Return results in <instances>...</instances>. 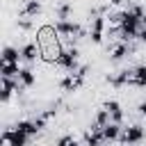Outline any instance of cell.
Listing matches in <instances>:
<instances>
[{
  "instance_id": "1",
  "label": "cell",
  "mask_w": 146,
  "mask_h": 146,
  "mask_svg": "<svg viewBox=\"0 0 146 146\" xmlns=\"http://www.w3.org/2000/svg\"><path fill=\"white\" fill-rule=\"evenodd\" d=\"M36 46H39V55L43 62H55L59 59V55L64 52L62 50V41H59V32L55 25H41L36 30Z\"/></svg>"
},
{
  "instance_id": "2",
  "label": "cell",
  "mask_w": 146,
  "mask_h": 146,
  "mask_svg": "<svg viewBox=\"0 0 146 146\" xmlns=\"http://www.w3.org/2000/svg\"><path fill=\"white\" fill-rule=\"evenodd\" d=\"M139 23H141V18H137L132 11H125V18L121 23V39L128 41L130 36H135L139 32Z\"/></svg>"
},
{
  "instance_id": "3",
  "label": "cell",
  "mask_w": 146,
  "mask_h": 146,
  "mask_svg": "<svg viewBox=\"0 0 146 146\" xmlns=\"http://www.w3.org/2000/svg\"><path fill=\"white\" fill-rule=\"evenodd\" d=\"M57 64H59V66H64L66 71H75V68H78V50H75V48H71L68 52H62V55H59V59H57Z\"/></svg>"
},
{
  "instance_id": "4",
  "label": "cell",
  "mask_w": 146,
  "mask_h": 146,
  "mask_svg": "<svg viewBox=\"0 0 146 146\" xmlns=\"http://www.w3.org/2000/svg\"><path fill=\"white\" fill-rule=\"evenodd\" d=\"M2 139H5L9 146H25V144H27V135L21 132V130H5Z\"/></svg>"
},
{
  "instance_id": "5",
  "label": "cell",
  "mask_w": 146,
  "mask_h": 146,
  "mask_svg": "<svg viewBox=\"0 0 146 146\" xmlns=\"http://www.w3.org/2000/svg\"><path fill=\"white\" fill-rule=\"evenodd\" d=\"M141 137H144L141 125H130V128L121 135V139H123L125 144H137V141H141Z\"/></svg>"
},
{
  "instance_id": "6",
  "label": "cell",
  "mask_w": 146,
  "mask_h": 146,
  "mask_svg": "<svg viewBox=\"0 0 146 146\" xmlns=\"http://www.w3.org/2000/svg\"><path fill=\"white\" fill-rule=\"evenodd\" d=\"M105 110L110 112V116H112V123H121V119H123V112H121V105H119L116 100H107V103H105Z\"/></svg>"
},
{
  "instance_id": "7",
  "label": "cell",
  "mask_w": 146,
  "mask_h": 146,
  "mask_svg": "<svg viewBox=\"0 0 146 146\" xmlns=\"http://www.w3.org/2000/svg\"><path fill=\"white\" fill-rule=\"evenodd\" d=\"M55 27H57V32H59V34H82L80 25H75V23H68V21H59Z\"/></svg>"
},
{
  "instance_id": "8",
  "label": "cell",
  "mask_w": 146,
  "mask_h": 146,
  "mask_svg": "<svg viewBox=\"0 0 146 146\" xmlns=\"http://www.w3.org/2000/svg\"><path fill=\"white\" fill-rule=\"evenodd\" d=\"M130 82L137 87H146V66H137L130 75Z\"/></svg>"
},
{
  "instance_id": "9",
  "label": "cell",
  "mask_w": 146,
  "mask_h": 146,
  "mask_svg": "<svg viewBox=\"0 0 146 146\" xmlns=\"http://www.w3.org/2000/svg\"><path fill=\"white\" fill-rule=\"evenodd\" d=\"M16 130H21V132H25V135H36V132L41 130V125H39L36 121H21V123L16 125Z\"/></svg>"
},
{
  "instance_id": "10",
  "label": "cell",
  "mask_w": 146,
  "mask_h": 146,
  "mask_svg": "<svg viewBox=\"0 0 146 146\" xmlns=\"http://www.w3.org/2000/svg\"><path fill=\"white\" fill-rule=\"evenodd\" d=\"M103 135H105V139H107V141L119 139V137H121V128H119V123H107V125L103 128Z\"/></svg>"
},
{
  "instance_id": "11",
  "label": "cell",
  "mask_w": 146,
  "mask_h": 146,
  "mask_svg": "<svg viewBox=\"0 0 146 146\" xmlns=\"http://www.w3.org/2000/svg\"><path fill=\"white\" fill-rule=\"evenodd\" d=\"M36 52H39V46H34V43H25L23 50H21V55H23L25 62H34L36 59Z\"/></svg>"
},
{
  "instance_id": "12",
  "label": "cell",
  "mask_w": 146,
  "mask_h": 146,
  "mask_svg": "<svg viewBox=\"0 0 146 146\" xmlns=\"http://www.w3.org/2000/svg\"><path fill=\"white\" fill-rule=\"evenodd\" d=\"M18 57H23L16 48H11V46H7L5 50H2V59L7 62V64H18Z\"/></svg>"
},
{
  "instance_id": "13",
  "label": "cell",
  "mask_w": 146,
  "mask_h": 146,
  "mask_svg": "<svg viewBox=\"0 0 146 146\" xmlns=\"http://www.w3.org/2000/svg\"><path fill=\"white\" fill-rule=\"evenodd\" d=\"M18 80H21V84H23V87H32V84H34V73H32L30 68H21Z\"/></svg>"
},
{
  "instance_id": "14",
  "label": "cell",
  "mask_w": 146,
  "mask_h": 146,
  "mask_svg": "<svg viewBox=\"0 0 146 146\" xmlns=\"http://www.w3.org/2000/svg\"><path fill=\"white\" fill-rule=\"evenodd\" d=\"M39 11H41L39 0H27V5H25V9H23V14H25V16H34V14H39Z\"/></svg>"
},
{
  "instance_id": "15",
  "label": "cell",
  "mask_w": 146,
  "mask_h": 146,
  "mask_svg": "<svg viewBox=\"0 0 146 146\" xmlns=\"http://www.w3.org/2000/svg\"><path fill=\"white\" fill-rule=\"evenodd\" d=\"M14 75H21L18 64H7V62H5V66H2V78H14Z\"/></svg>"
},
{
  "instance_id": "16",
  "label": "cell",
  "mask_w": 146,
  "mask_h": 146,
  "mask_svg": "<svg viewBox=\"0 0 146 146\" xmlns=\"http://www.w3.org/2000/svg\"><path fill=\"white\" fill-rule=\"evenodd\" d=\"M107 123H110V112H107V110L103 107V110H100V112L96 114V125H100V128H105Z\"/></svg>"
},
{
  "instance_id": "17",
  "label": "cell",
  "mask_w": 146,
  "mask_h": 146,
  "mask_svg": "<svg viewBox=\"0 0 146 146\" xmlns=\"http://www.w3.org/2000/svg\"><path fill=\"white\" fill-rule=\"evenodd\" d=\"M125 55H128V46H125V43H121V46H116V48H114L112 59H114V62H119V59H123Z\"/></svg>"
},
{
  "instance_id": "18",
  "label": "cell",
  "mask_w": 146,
  "mask_h": 146,
  "mask_svg": "<svg viewBox=\"0 0 146 146\" xmlns=\"http://www.w3.org/2000/svg\"><path fill=\"white\" fill-rule=\"evenodd\" d=\"M80 84H78V80H73V78H64L62 80V89L64 91H75Z\"/></svg>"
},
{
  "instance_id": "19",
  "label": "cell",
  "mask_w": 146,
  "mask_h": 146,
  "mask_svg": "<svg viewBox=\"0 0 146 146\" xmlns=\"http://www.w3.org/2000/svg\"><path fill=\"white\" fill-rule=\"evenodd\" d=\"M57 146H78V139L71 137V135H64V137L57 141Z\"/></svg>"
},
{
  "instance_id": "20",
  "label": "cell",
  "mask_w": 146,
  "mask_h": 146,
  "mask_svg": "<svg viewBox=\"0 0 146 146\" xmlns=\"http://www.w3.org/2000/svg\"><path fill=\"white\" fill-rule=\"evenodd\" d=\"M68 14H71V5H62V7H59V18H62V21H66V18H68Z\"/></svg>"
},
{
  "instance_id": "21",
  "label": "cell",
  "mask_w": 146,
  "mask_h": 146,
  "mask_svg": "<svg viewBox=\"0 0 146 146\" xmlns=\"http://www.w3.org/2000/svg\"><path fill=\"white\" fill-rule=\"evenodd\" d=\"M103 27H105V21L103 18H94V32H103Z\"/></svg>"
},
{
  "instance_id": "22",
  "label": "cell",
  "mask_w": 146,
  "mask_h": 146,
  "mask_svg": "<svg viewBox=\"0 0 146 146\" xmlns=\"http://www.w3.org/2000/svg\"><path fill=\"white\" fill-rule=\"evenodd\" d=\"M132 14H135L137 18H141V21H146V18H144V9H141V7H132Z\"/></svg>"
},
{
  "instance_id": "23",
  "label": "cell",
  "mask_w": 146,
  "mask_h": 146,
  "mask_svg": "<svg viewBox=\"0 0 146 146\" xmlns=\"http://www.w3.org/2000/svg\"><path fill=\"white\" fill-rule=\"evenodd\" d=\"M91 41L94 43H100L103 41V32H91Z\"/></svg>"
},
{
  "instance_id": "24",
  "label": "cell",
  "mask_w": 146,
  "mask_h": 146,
  "mask_svg": "<svg viewBox=\"0 0 146 146\" xmlns=\"http://www.w3.org/2000/svg\"><path fill=\"white\" fill-rule=\"evenodd\" d=\"M18 25H21L23 30H30V21H18Z\"/></svg>"
},
{
  "instance_id": "25",
  "label": "cell",
  "mask_w": 146,
  "mask_h": 146,
  "mask_svg": "<svg viewBox=\"0 0 146 146\" xmlns=\"http://www.w3.org/2000/svg\"><path fill=\"white\" fill-rule=\"evenodd\" d=\"M139 39H141V41H146V27H144V30L139 32Z\"/></svg>"
},
{
  "instance_id": "26",
  "label": "cell",
  "mask_w": 146,
  "mask_h": 146,
  "mask_svg": "<svg viewBox=\"0 0 146 146\" xmlns=\"http://www.w3.org/2000/svg\"><path fill=\"white\" fill-rule=\"evenodd\" d=\"M139 112H141V114H146V103H141V105H139Z\"/></svg>"
},
{
  "instance_id": "27",
  "label": "cell",
  "mask_w": 146,
  "mask_h": 146,
  "mask_svg": "<svg viewBox=\"0 0 146 146\" xmlns=\"http://www.w3.org/2000/svg\"><path fill=\"white\" fill-rule=\"evenodd\" d=\"M112 2H116V5H119V2H123V0H112Z\"/></svg>"
}]
</instances>
